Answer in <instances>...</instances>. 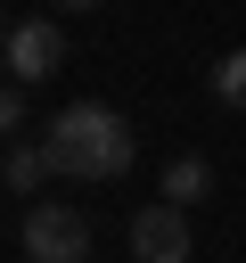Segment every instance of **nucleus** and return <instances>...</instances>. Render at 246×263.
<instances>
[{
  "instance_id": "4",
  "label": "nucleus",
  "mask_w": 246,
  "mask_h": 263,
  "mask_svg": "<svg viewBox=\"0 0 246 263\" xmlns=\"http://www.w3.org/2000/svg\"><path fill=\"white\" fill-rule=\"evenodd\" d=\"M57 66H66V33H57L49 16L8 25V74H16V82H49Z\"/></svg>"
},
{
  "instance_id": "6",
  "label": "nucleus",
  "mask_w": 246,
  "mask_h": 263,
  "mask_svg": "<svg viewBox=\"0 0 246 263\" xmlns=\"http://www.w3.org/2000/svg\"><path fill=\"white\" fill-rule=\"evenodd\" d=\"M205 189H213V164H205V156H172V164H164V197H172V205H197Z\"/></svg>"
},
{
  "instance_id": "5",
  "label": "nucleus",
  "mask_w": 246,
  "mask_h": 263,
  "mask_svg": "<svg viewBox=\"0 0 246 263\" xmlns=\"http://www.w3.org/2000/svg\"><path fill=\"white\" fill-rule=\"evenodd\" d=\"M0 181H8L16 197H33V189L49 181V148H41V140H0Z\"/></svg>"
},
{
  "instance_id": "7",
  "label": "nucleus",
  "mask_w": 246,
  "mask_h": 263,
  "mask_svg": "<svg viewBox=\"0 0 246 263\" xmlns=\"http://www.w3.org/2000/svg\"><path fill=\"white\" fill-rule=\"evenodd\" d=\"M213 99L246 115V49H230V58H213Z\"/></svg>"
},
{
  "instance_id": "1",
  "label": "nucleus",
  "mask_w": 246,
  "mask_h": 263,
  "mask_svg": "<svg viewBox=\"0 0 246 263\" xmlns=\"http://www.w3.org/2000/svg\"><path fill=\"white\" fill-rule=\"evenodd\" d=\"M41 148H49V173L107 189V181H123V173H131L139 132H131L107 99H74V107H57V123H49V140H41Z\"/></svg>"
},
{
  "instance_id": "9",
  "label": "nucleus",
  "mask_w": 246,
  "mask_h": 263,
  "mask_svg": "<svg viewBox=\"0 0 246 263\" xmlns=\"http://www.w3.org/2000/svg\"><path fill=\"white\" fill-rule=\"evenodd\" d=\"M66 8H98V0H66Z\"/></svg>"
},
{
  "instance_id": "3",
  "label": "nucleus",
  "mask_w": 246,
  "mask_h": 263,
  "mask_svg": "<svg viewBox=\"0 0 246 263\" xmlns=\"http://www.w3.org/2000/svg\"><path fill=\"white\" fill-rule=\"evenodd\" d=\"M131 263H189V205H172V197H156V205H139L131 214Z\"/></svg>"
},
{
  "instance_id": "8",
  "label": "nucleus",
  "mask_w": 246,
  "mask_h": 263,
  "mask_svg": "<svg viewBox=\"0 0 246 263\" xmlns=\"http://www.w3.org/2000/svg\"><path fill=\"white\" fill-rule=\"evenodd\" d=\"M25 132V82H0V140Z\"/></svg>"
},
{
  "instance_id": "2",
  "label": "nucleus",
  "mask_w": 246,
  "mask_h": 263,
  "mask_svg": "<svg viewBox=\"0 0 246 263\" xmlns=\"http://www.w3.org/2000/svg\"><path fill=\"white\" fill-rule=\"evenodd\" d=\"M25 255L33 263H90V222L74 205L41 197V205H25Z\"/></svg>"
}]
</instances>
